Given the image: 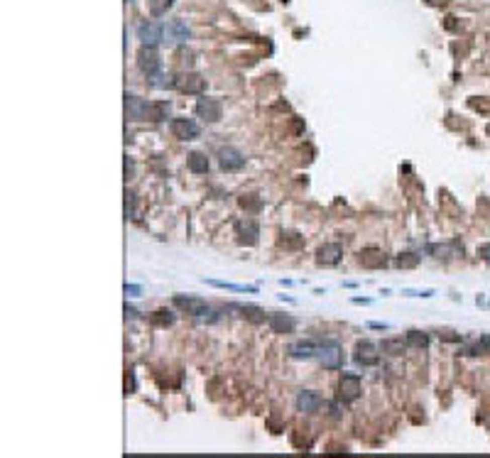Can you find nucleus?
<instances>
[{"label": "nucleus", "instance_id": "obj_1", "mask_svg": "<svg viewBox=\"0 0 490 458\" xmlns=\"http://www.w3.org/2000/svg\"><path fill=\"white\" fill-rule=\"evenodd\" d=\"M336 392H339V402H343V404L356 402L360 397V392H363L360 378L356 375V373H343V375H341V380H339Z\"/></svg>", "mask_w": 490, "mask_h": 458}, {"label": "nucleus", "instance_id": "obj_2", "mask_svg": "<svg viewBox=\"0 0 490 458\" xmlns=\"http://www.w3.org/2000/svg\"><path fill=\"white\" fill-rule=\"evenodd\" d=\"M316 358L321 360L323 368H329V370H336L343 365V350H341V345L336 341H323L319 343V353H316Z\"/></svg>", "mask_w": 490, "mask_h": 458}, {"label": "nucleus", "instance_id": "obj_3", "mask_svg": "<svg viewBox=\"0 0 490 458\" xmlns=\"http://www.w3.org/2000/svg\"><path fill=\"white\" fill-rule=\"evenodd\" d=\"M380 345H375L373 341H358L356 348H353V358L356 363L363 365V368H370V365L380 363Z\"/></svg>", "mask_w": 490, "mask_h": 458}, {"label": "nucleus", "instance_id": "obj_4", "mask_svg": "<svg viewBox=\"0 0 490 458\" xmlns=\"http://www.w3.org/2000/svg\"><path fill=\"white\" fill-rule=\"evenodd\" d=\"M137 39L145 44V47H157L162 39H165V27L159 22H152V20H145L137 25Z\"/></svg>", "mask_w": 490, "mask_h": 458}, {"label": "nucleus", "instance_id": "obj_5", "mask_svg": "<svg viewBox=\"0 0 490 458\" xmlns=\"http://www.w3.org/2000/svg\"><path fill=\"white\" fill-rule=\"evenodd\" d=\"M174 86H177V91H179V94L199 96V94H204V88H206V78L201 76V74H194V71H187V74H182V76H177V81H174Z\"/></svg>", "mask_w": 490, "mask_h": 458}, {"label": "nucleus", "instance_id": "obj_6", "mask_svg": "<svg viewBox=\"0 0 490 458\" xmlns=\"http://www.w3.org/2000/svg\"><path fill=\"white\" fill-rule=\"evenodd\" d=\"M159 66H162V59L157 54V49L142 44V49L137 52V69L147 76H154V74H159Z\"/></svg>", "mask_w": 490, "mask_h": 458}, {"label": "nucleus", "instance_id": "obj_7", "mask_svg": "<svg viewBox=\"0 0 490 458\" xmlns=\"http://www.w3.org/2000/svg\"><path fill=\"white\" fill-rule=\"evenodd\" d=\"M174 306L182 309L184 314H191V316H201V314H208V304L199 297H191V294H174Z\"/></svg>", "mask_w": 490, "mask_h": 458}, {"label": "nucleus", "instance_id": "obj_8", "mask_svg": "<svg viewBox=\"0 0 490 458\" xmlns=\"http://www.w3.org/2000/svg\"><path fill=\"white\" fill-rule=\"evenodd\" d=\"M196 115L204 120V123H218L221 115H223V106L218 98H199L196 103Z\"/></svg>", "mask_w": 490, "mask_h": 458}, {"label": "nucleus", "instance_id": "obj_9", "mask_svg": "<svg viewBox=\"0 0 490 458\" xmlns=\"http://www.w3.org/2000/svg\"><path fill=\"white\" fill-rule=\"evenodd\" d=\"M258 235H260V226L253 221V218H240L235 221V238L240 245H255L258 243Z\"/></svg>", "mask_w": 490, "mask_h": 458}, {"label": "nucleus", "instance_id": "obj_10", "mask_svg": "<svg viewBox=\"0 0 490 458\" xmlns=\"http://www.w3.org/2000/svg\"><path fill=\"white\" fill-rule=\"evenodd\" d=\"M147 113H150V103L140 96L125 94V118L128 120H147Z\"/></svg>", "mask_w": 490, "mask_h": 458}, {"label": "nucleus", "instance_id": "obj_11", "mask_svg": "<svg viewBox=\"0 0 490 458\" xmlns=\"http://www.w3.org/2000/svg\"><path fill=\"white\" fill-rule=\"evenodd\" d=\"M341 257H343V248L339 243H323L316 250V265L319 267H334V265L341 262Z\"/></svg>", "mask_w": 490, "mask_h": 458}, {"label": "nucleus", "instance_id": "obj_12", "mask_svg": "<svg viewBox=\"0 0 490 458\" xmlns=\"http://www.w3.org/2000/svg\"><path fill=\"white\" fill-rule=\"evenodd\" d=\"M170 128H172V135H174L177 140H184V142H187V140H196L199 133H201L199 125H196L191 118H174Z\"/></svg>", "mask_w": 490, "mask_h": 458}, {"label": "nucleus", "instance_id": "obj_13", "mask_svg": "<svg viewBox=\"0 0 490 458\" xmlns=\"http://www.w3.org/2000/svg\"><path fill=\"white\" fill-rule=\"evenodd\" d=\"M218 164H221V169H226V172H238V169H243L245 157H243V152L235 150V147H223V150L218 152Z\"/></svg>", "mask_w": 490, "mask_h": 458}, {"label": "nucleus", "instance_id": "obj_14", "mask_svg": "<svg viewBox=\"0 0 490 458\" xmlns=\"http://www.w3.org/2000/svg\"><path fill=\"white\" fill-rule=\"evenodd\" d=\"M321 407H323V397H321L319 392H314V390H302V392L297 395V409L304 412V414H314V412H319Z\"/></svg>", "mask_w": 490, "mask_h": 458}, {"label": "nucleus", "instance_id": "obj_15", "mask_svg": "<svg viewBox=\"0 0 490 458\" xmlns=\"http://www.w3.org/2000/svg\"><path fill=\"white\" fill-rule=\"evenodd\" d=\"M358 262L363 265V267H368V269H380V267H385V265H387V257H385V252H382V250L368 248V250H360Z\"/></svg>", "mask_w": 490, "mask_h": 458}, {"label": "nucleus", "instance_id": "obj_16", "mask_svg": "<svg viewBox=\"0 0 490 458\" xmlns=\"http://www.w3.org/2000/svg\"><path fill=\"white\" fill-rule=\"evenodd\" d=\"M267 326L272 328V333H292L297 321L289 314H270L267 316Z\"/></svg>", "mask_w": 490, "mask_h": 458}, {"label": "nucleus", "instance_id": "obj_17", "mask_svg": "<svg viewBox=\"0 0 490 458\" xmlns=\"http://www.w3.org/2000/svg\"><path fill=\"white\" fill-rule=\"evenodd\" d=\"M319 353V343L316 341H297V343L289 345V355L292 358H314Z\"/></svg>", "mask_w": 490, "mask_h": 458}, {"label": "nucleus", "instance_id": "obj_18", "mask_svg": "<svg viewBox=\"0 0 490 458\" xmlns=\"http://www.w3.org/2000/svg\"><path fill=\"white\" fill-rule=\"evenodd\" d=\"M167 37L172 42H179V44H184L189 37H191V30H189V25L184 20H172L170 25H167Z\"/></svg>", "mask_w": 490, "mask_h": 458}, {"label": "nucleus", "instance_id": "obj_19", "mask_svg": "<svg viewBox=\"0 0 490 458\" xmlns=\"http://www.w3.org/2000/svg\"><path fill=\"white\" fill-rule=\"evenodd\" d=\"M429 252L434 257H456L463 252V243L453 240V243H444V245H429Z\"/></svg>", "mask_w": 490, "mask_h": 458}, {"label": "nucleus", "instance_id": "obj_20", "mask_svg": "<svg viewBox=\"0 0 490 458\" xmlns=\"http://www.w3.org/2000/svg\"><path fill=\"white\" fill-rule=\"evenodd\" d=\"M172 113V103L170 101H154L150 103V113H147V120L152 123H162V120H167Z\"/></svg>", "mask_w": 490, "mask_h": 458}, {"label": "nucleus", "instance_id": "obj_21", "mask_svg": "<svg viewBox=\"0 0 490 458\" xmlns=\"http://www.w3.org/2000/svg\"><path fill=\"white\" fill-rule=\"evenodd\" d=\"M187 167L194 174H206L208 172V157L204 152H189Z\"/></svg>", "mask_w": 490, "mask_h": 458}, {"label": "nucleus", "instance_id": "obj_22", "mask_svg": "<svg viewBox=\"0 0 490 458\" xmlns=\"http://www.w3.org/2000/svg\"><path fill=\"white\" fill-rule=\"evenodd\" d=\"M380 350L387 353V355H402L407 350V341H402V338H385L380 343Z\"/></svg>", "mask_w": 490, "mask_h": 458}, {"label": "nucleus", "instance_id": "obj_23", "mask_svg": "<svg viewBox=\"0 0 490 458\" xmlns=\"http://www.w3.org/2000/svg\"><path fill=\"white\" fill-rule=\"evenodd\" d=\"M407 345H412V348H427L429 345V336L424 333V331H417V328H412V331H407Z\"/></svg>", "mask_w": 490, "mask_h": 458}, {"label": "nucleus", "instance_id": "obj_24", "mask_svg": "<svg viewBox=\"0 0 490 458\" xmlns=\"http://www.w3.org/2000/svg\"><path fill=\"white\" fill-rule=\"evenodd\" d=\"M172 5H174V0H147V10H150L152 18H162Z\"/></svg>", "mask_w": 490, "mask_h": 458}, {"label": "nucleus", "instance_id": "obj_25", "mask_svg": "<svg viewBox=\"0 0 490 458\" xmlns=\"http://www.w3.org/2000/svg\"><path fill=\"white\" fill-rule=\"evenodd\" d=\"M395 265L402 269H412L419 265V255H415V252H399L395 257Z\"/></svg>", "mask_w": 490, "mask_h": 458}, {"label": "nucleus", "instance_id": "obj_26", "mask_svg": "<svg viewBox=\"0 0 490 458\" xmlns=\"http://www.w3.org/2000/svg\"><path fill=\"white\" fill-rule=\"evenodd\" d=\"M466 353L468 355H490V336H480Z\"/></svg>", "mask_w": 490, "mask_h": 458}, {"label": "nucleus", "instance_id": "obj_27", "mask_svg": "<svg viewBox=\"0 0 490 458\" xmlns=\"http://www.w3.org/2000/svg\"><path fill=\"white\" fill-rule=\"evenodd\" d=\"M240 311H243L245 319L253 321V324H263V321H267V316L263 314V309H258V306H240Z\"/></svg>", "mask_w": 490, "mask_h": 458}, {"label": "nucleus", "instance_id": "obj_28", "mask_svg": "<svg viewBox=\"0 0 490 458\" xmlns=\"http://www.w3.org/2000/svg\"><path fill=\"white\" fill-rule=\"evenodd\" d=\"M152 324H154V326H170V324H174V314H172L170 309H157V311L152 314Z\"/></svg>", "mask_w": 490, "mask_h": 458}, {"label": "nucleus", "instance_id": "obj_29", "mask_svg": "<svg viewBox=\"0 0 490 458\" xmlns=\"http://www.w3.org/2000/svg\"><path fill=\"white\" fill-rule=\"evenodd\" d=\"M280 243H282L284 248H302L304 240L299 233H282V238H280Z\"/></svg>", "mask_w": 490, "mask_h": 458}, {"label": "nucleus", "instance_id": "obj_30", "mask_svg": "<svg viewBox=\"0 0 490 458\" xmlns=\"http://www.w3.org/2000/svg\"><path fill=\"white\" fill-rule=\"evenodd\" d=\"M125 216H135V194L125 191Z\"/></svg>", "mask_w": 490, "mask_h": 458}, {"label": "nucleus", "instance_id": "obj_31", "mask_svg": "<svg viewBox=\"0 0 490 458\" xmlns=\"http://www.w3.org/2000/svg\"><path fill=\"white\" fill-rule=\"evenodd\" d=\"M177 57H179L182 64H187V66L194 64V52H191V49H179V54H177Z\"/></svg>", "mask_w": 490, "mask_h": 458}, {"label": "nucleus", "instance_id": "obj_32", "mask_svg": "<svg viewBox=\"0 0 490 458\" xmlns=\"http://www.w3.org/2000/svg\"><path fill=\"white\" fill-rule=\"evenodd\" d=\"M132 174H135V164H132V159L125 157V179H132Z\"/></svg>", "mask_w": 490, "mask_h": 458}, {"label": "nucleus", "instance_id": "obj_33", "mask_svg": "<svg viewBox=\"0 0 490 458\" xmlns=\"http://www.w3.org/2000/svg\"><path fill=\"white\" fill-rule=\"evenodd\" d=\"M240 206H248V209H260V201H255V199H240Z\"/></svg>", "mask_w": 490, "mask_h": 458}, {"label": "nucleus", "instance_id": "obj_34", "mask_svg": "<svg viewBox=\"0 0 490 458\" xmlns=\"http://www.w3.org/2000/svg\"><path fill=\"white\" fill-rule=\"evenodd\" d=\"M140 292H142V289H140L137 285H125V294H130V297H140Z\"/></svg>", "mask_w": 490, "mask_h": 458}, {"label": "nucleus", "instance_id": "obj_35", "mask_svg": "<svg viewBox=\"0 0 490 458\" xmlns=\"http://www.w3.org/2000/svg\"><path fill=\"white\" fill-rule=\"evenodd\" d=\"M478 255H480L483 260H488V262H490V243H488V245H480V248H478Z\"/></svg>", "mask_w": 490, "mask_h": 458}, {"label": "nucleus", "instance_id": "obj_36", "mask_svg": "<svg viewBox=\"0 0 490 458\" xmlns=\"http://www.w3.org/2000/svg\"><path fill=\"white\" fill-rule=\"evenodd\" d=\"M471 108H475V111H485V113H488L490 103H478V101H471Z\"/></svg>", "mask_w": 490, "mask_h": 458}, {"label": "nucleus", "instance_id": "obj_37", "mask_svg": "<svg viewBox=\"0 0 490 458\" xmlns=\"http://www.w3.org/2000/svg\"><path fill=\"white\" fill-rule=\"evenodd\" d=\"M125 316H130V319H135V316H137V311H135L132 306H128V304H125Z\"/></svg>", "mask_w": 490, "mask_h": 458}, {"label": "nucleus", "instance_id": "obj_38", "mask_svg": "<svg viewBox=\"0 0 490 458\" xmlns=\"http://www.w3.org/2000/svg\"><path fill=\"white\" fill-rule=\"evenodd\" d=\"M432 5H441V3H446V0H429Z\"/></svg>", "mask_w": 490, "mask_h": 458}]
</instances>
